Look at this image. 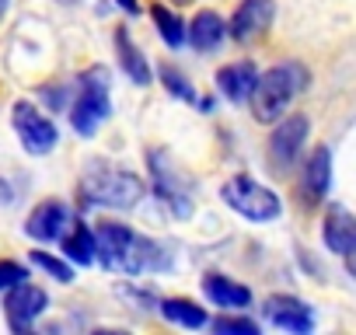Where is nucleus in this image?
<instances>
[{"label":"nucleus","mask_w":356,"mask_h":335,"mask_svg":"<svg viewBox=\"0 0 356 335\" xmlns=\"http://www.w3.org/2000/svg\"><path fill=\"white\" fill-rule=\"evenodd\" d=\"M95 259H102L108 269L126 272V276H140L143 269H157L161 265L157 245H150L147 238L133 234L122 224H98V231H95Z\"/></svg>","instance_id":"f257e3e1"},{"label":"nucleus","mask_w":356,"mask_h":335,"mask_svg":"<svg viewBox=\"0 0 356 335\" xmlns=\"http://www.w3.org/2000/svg\"><path fill=\"white\" fill-rule=\"evenodd\" d=\"M307 81H311V74H307L300 63H283V67L266 70L262 77H255L252 95H248L252 115H255L259 122H276V119L286 112L290 98L307 88Z\"/></svg>","instance_id":"f03ea898"},{"label":"nucleus","mask_w":356,"mask_h":335,"mask_svg":"<svg viewBox=\"0 0 356 335\" xmlns=\"http://www.w3.org/2000/svg\"><path fill=\"white\" fill-rule=\"evenodd\" d=\"M84 196L91 203H102V206H115V210H129L143 199L147 186L143 179H136L133 172H119V168H98L84 179Z\"/></svg>","instance_id":"7ed1b4c3"},{"label":"nucleus","mask_w":356,"mask_h":335,"mask_svg":"<svg viewBox=\"0 0 356 335\" xmlns=\"http://www.w3.org/2000/svg\"><path fill=\"white\" fill-rule=\"evenodd\" d=\"M220 196H224V203H227L234 213H241L245 220H255V224L276 220V217L283 213L280 196H276L273 189L259 186L255 179H245V175L227 179V182H224V189H220Z\"/></svg>","instance_id":"20e7f679"},{"label":"nucleus","mask_w":356,"mask_h":335,"mask_svg":"<svg viewBox=\"0 0 356 335\" xmlns=\"http://www.w3.org/2000/svg\"><path fill=\"white\" fill-rule=\"evenodd\" d=\"M112 105H108V70L105 67H91L81 74V91H77V101L70 108V119H74V129L91 136L98 129L102 119H108Z\"/></svg>","instance_id":"39448f33"},{"label":"nucleus","mask_w":356,"mask_h":335,"mask_svg":"<svg viewBox=\"0 0 356 335\" xmlns=\"http://www.w3.org/2000/svg\"><path fill=\"white\" fill-rule=\"evenodd\" d=\"M11 119H15V133L22 136V147H25L29 154L42 157V154H49V150L56 147V140H60L56 122H53L46 112H39L32 101H18L15 112H11Z\"/></svg>","instance_id":"423d86ee"},{"label":"nucleus","mask_w":356,"mask_h":335,"mask_svg":"<svg viewBox=\"0 0 356 335\" xmlns=\"http://www.w3.org/2000/svg\"><path fill=\"white\" fill-rule=\"evenodd\" d=\"M307 115H290L283 119L276 129H273V140H269V157L276 164V172H286V168H293V161L300 157V147L307 140Z\"/></svg>","instance_id":"0eeeda50"},{"label":"nucleus","mask_w":356,"mask_h":335,"mask_svg":"<svg viewBox=\"0 0 356 335\" xmlns=\"http://www.w3.org/2000/svg\"><path fill=\"white\" fill-rule=\"evenodd\" d=\"M273 22H276V4L273 0H245V4L234 11L227 32L238 42H252V39L266 35L273 28Z\"/></svg>","instance_id":"6e6552de"},{"label":"nucleus","mask_w":356,"mask_h":335,"mask_svg":"<svg viewBox=\"0 0 356 335\" xmlns=\"http://www.w3.org/2000/svg\"><path fill=\"white\" fill-rule=\"evenodd\" d=\"M11 293H8V300H4V307H8V318H11V328L15 332H25L46 307H49V297H46V290H39V286H32V283H15V286H8Z\"/></svg>","instance_id":"1a4fd4ad"},{"label":"nucleus","mask_w":356,"mask_h":335,"mask_svg":"<svg viewBox=\"0 0 356 335\" xmlns=\"http://www.w3.org/2000/svg\"><path fill=\"white\" fill-rule=\"evenodd\" d=\"M262 311H266V318H269L276 328H286V332H297V335H307V332L314 328V321H311V307H307L304 300H297V297L276 293V297L266 300Z\"/></svg>","instance_id":"9d476101"},{"label":"nucleus","mask_w":356,"mask_h":335,"mask_svg":"<svg viewBox=\"0 0 356 335\" xmlns=\"http://www.w3.org/2000/svg\"><path fill=\"white\" fill-rule=\"evenodd\" d=\"M328 186H332V150L328 147H314V154L304 164V179H300L304 203L307 206L321 203V196L328 193Z\"/></svg>","instance_id":"9b49d317"},{"label":"nucleus","mask_w":356,"mask_h":335,"mask_svg":"<svg viewBox=\"0 0 356 335\" xmlns=\"http://www.w3.org/2000/svg\"><path fill=\"white\" fill-rule=\"evenodd\" d=\"M63 227H67V206L56 203V199L39 203V206L29 213V220H25V231H29V238H35V241H56V238L63 234Z\"/></svg>","instance_id":"f8f14e48"},{"label":"nucleus","mask_w":356,"mask_h":335,"mask_svg":"<svg viewBox=\"0 0 356 335\" xmlns=\"http://www.w3.org/2000/svg\"><path fill=\"white\" fill-rule=\"evenodd\" d=\"M325 245H328V252H335V255H353V248H356V220H353V213L346 210V206H332L328 210V217H325Z\"/></svg>","instance_id":"ddd939ff"},{"label":"nucleus","mask_w":356,"mask_h":335,"mask_svg":"<svg viewBox=\"0 0 356 335\" xmlns=\"http://www.w3.org/2000/svg\"><path fill=\"white\" fill-rule=\"evenodd\" d=\"M186 35H189V42H193L200 53H213V49L224 42L227 25H224V18H220L217 11H200V15L189 22Z\"/></svg>","instance_id":"4468645a"},{"label":"nucleus","mask_w":356,"mask_h":335,"mask_svg":"<svg viewBox=\"0 0 356 335\" xmlns=\"http://www.w3.org/2000/svg\"><path fill=\"white\" fill-rule=\"evenodd\" d=\"M255 77H259V74H255L252 63H231V67H224V70L217 74V88H220V95H224L227 101L241 105V101H248Z\"/></svg>","instance_id":"2eb2a0df"},{"label":"nucleus","mask_w":356,"mask_h":335,"mask_svg":"<svg viewBox=\"0 0 356 335\" xmlns=\"http://www.w3.org/2000/svg\"><path fill=\"white\" fill-rule=\"evenodd\" d=\"M203 293L210 300H217L220 307H248V300H252V290L248 286H241V283H234V279H227L220 272H210L203 279Z\"/></svg>","instance_id":"dca6fc26"},{"label":"nucleus","mask_w":356,"mask_h":335,"mask_svg":"<svg viewBox=\"0 0 356 335\" xmlns=\"http://www.w3.org/2000/svg\"><path fill=\"white\" fill-rule=\"evenodd\" d=\"M115 49H119V63H122L126 77H129L136 88H147V84H150V67H147L143 53L129 42L126 28H119V32H115Z\"/></svg>","instance_id":"f3484780"},{"label":"nucleus","mask_w":356,"mask_h":335,"mask_svg":"<svg viewBox=\"0 0 356 335\" xmlns=\"http://www.w3.org/2000/svg\"><path fill=\"white\" fill-rule=\"evenodd\" d=\"M63 255L77 265H91L95 262V234L84 224H74V231L63 234Z\"/></svg>","instance_id":"a211bd4d"},{"label":"nucleus","mask_w":356,"mask_h":335,"mask_svg":"<svg viewBox=\"0 0 356 335\" xmlns=\"http://www.w3.org/2000/svg\"><path fill=\"white\" fill-rule=\"evenodd\" d=\"M161 311H164V318H168V321L182 325V328H203V325H207V311H203L200 304H193V300H182V297L164 300V304H161Z\"/></svg>","instance_id":"6ab92c4d"},{"label":"nucleus","mask_w":356,"mask_h":335,"mask_svg":"<svg viewBox=\"0 0 356 335\" xmlns=\"http://www.w3.org/2000/svg\"><path fill=\"white\" fill-rule=\"evenodd\" d=\"M154 25H157V32H161V39L171 46V49H178L186 42V25H182V18H175L168 8H161V4H154Z\"/></svg>","instance_id":"aec40b11"},{"label":"nucleus","mask_w":356,"mask_h":335,"mask_svg":"<svg viewBox=\"0 0 356 335\" xmlns=\"http://www.w3.org/2000/svg\"><path fill=\"white\" fill-rule=\"evenodd\" d=\"M32 262L39 265V269H46V272H53L60 283H70L74 279V269L67 265V262H60L56 255H49V252H32Z\"/></svg>","instance_id":"412c9836"},{"label":"nucleus","mask_w":356,"mask_h":335,"mask_svg":"<svg viewBox=\"0 0 356 335\" xmlns=\"http://www.w3.org/2000/svg\"><path fill=\"white\" fill-rule=\"evenodd\" d=\"M213 332H220V335H259V325L248 321V318H217Z\"/></svg>","instance_id":"4be33fe9"},{"label":"nucleus","mask_w":356,"mask_h":335,"mask_svg":"<svg viewBox=\"0 0 356 335\" xmlns=\"http://www.w3.org/2000/svg\"><path fill=\"white\" fill-rule=\"evenodd\" d=\"M161 81L168 84V91H171V95H178V98L193 101V88L186 84V77L178 74V70H171V67H161Z\"/></svg>","instance_id":"5701e85b"},{"label":"nucleus","mask_w":356,"mask_h":335,"mask_svg":"<svg viewBox=\"0 0 356 335\" xmlns=\"http://www.w3.org/2000/svg\"><path fill=\"white\" fill-rule=\"evenodd\" d=\"M22 279H29V269L25 265H18V262H0V290H8V286H15V283H22Z\"/></svg>","instance_id":"b1692460"},{"label":"nucleus","mask_w":356,"mask_h":335,"mask_svg":"<svg viewBox=\"0 0 356 335\" xmlns=\"http://www.w3.org/2000/svg\"><path fill=\"white\" fill-rule=\"evenodd\" d=\"M4 203H11V186L0 179V206H4Z\"/></svg>","instance_id":"393cba45"},{"label":"nucleus","mask_w":356,"mask_h":335,"mask_svg":"<svg viewBox=\"0 0 356 335\" xmlns=\"http://www.w3.org/2000/svg\"><path fill=\"white\" fill-rule=\"evenodd\" d=\"M119 8H122V11H129V15H136V11H140L136 0H119Z\"/></svg>","instance_id":"a878e982"},{"label":"nucleus","mask_w":356,"mask_h":335,"mask_svg":"<svg viewBox=\"0 0 356 335\" xmlns=\"http://www.w3.org/2000/svg\"><path fill=\"white\" fill-rule=\"evenodd\" d=\"M8 4H11V0H0V18H4V15H8Z\"/></svg>","instance_id":"bb28decb"}]
</instances>
